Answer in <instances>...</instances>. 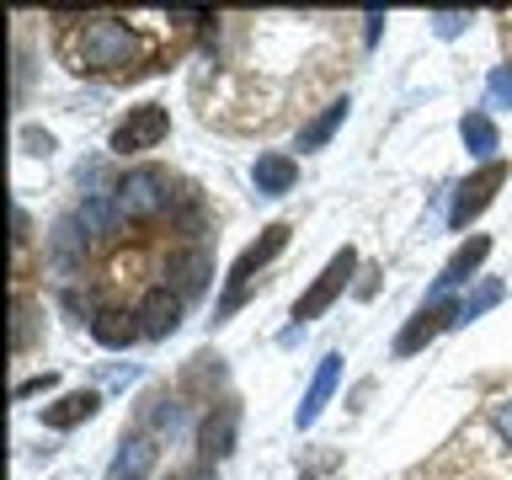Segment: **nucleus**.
I'll return each instance as SVG.
<instances>
[{
  "label": "nucleus",
  "mask_w": 512,
  "mask_h": 480,
  "mask_svg": "<svg viewBox=\"0 0 512 480\" xmlns=\"http://www.w3.org/2000/svg\"><path fill=\"white\" fill-rule=\"evenodd\" d=\"M75 256H80V230H75V219H64L59 230H54V262L59 267H75Z\"/></svg>",
  "instance_id": "19"
},
{
  "label": "nucleus",
  "mask_w": 512,
  "mask_h": 480,
  "mask_svg": "<svg viewBox=\"0 0 512 480\" xmlns=\"http://www.w3.org/2000/svg\"><path fill=\"white\" fill-rule=\"evenodd\" d=\"M491 304H502V283H480V294H470V299H459L454 304V326H464V320H475L480 310H491Z\"/></svg>",
  "instance_id": "18"
},
{
  "label": "nucleus",
  "mask_w": 512,
  "mask_h": 480,
  "mask_svg": "<svg viewBox=\"0 0 512 480\" xmlns=\"http://www.w3.org/2000/svg\"><path fill=\"white\" fill-rule=\"evenodd\" d=\"M459 139L470 144L475 160H486V166H491V155H496V123L486 118V112H470V118L459 123Z\"/></svg>",
  "instance_id": "16"
},
{
  "label": "nucleus",
  "mask_w": 512,
  "mask_h": 480,
  "mask_svg": "<svg viewBox=\"0 0 512 480\" xmlns=\"http://www.w3.org/2000/svg\"><path fill=\"white\" fill-rule=\"evenodd\" d=\"M96 406H102V395H96V390L59 395L54 406H43V427H54V432H64V427H80V422H91V416H96Z\"/></svg>",
  "instance_id": "12"
},
{
  "label": "nucleus",
  "mask_w": 512,
  "mask_h": 480,
  "mask_svg": "<svg viewBox=\"0 0 512 480\" xmlns=\"http://www.w3.org/2000/svg\"><path fill=\"white\" fill-rule=\"evenodd\" d=\"M342 118H347V96H342V102H331L315 123H304V128H299V150H320V144H326L336 128H342Z\"/></svg>",
  "instance_id": "17"
},
{
  "label": "nucleus",
  "mask_w": 512,
  "mask_h": 480,
  "mask_svg": "<svg viewBox=\"0 0 512 480\" xmlns=\"http://www.w3.org/2000/svg\"><path fill=\"white\" fill-rule=\"evenodd\" d=\"M171 480H214V470H208V464H192V470H182V475H171Z\"/></svg>",
  "instance_id": "26"
},
{
  "label": "nucleus",
  "mask_w": 512,
  "mask_h": 480,
  "mask_svg": "<svg viewBox=\"0 0 512 480\" xmlns=\"http://www.w3.org/2000/svg\"><path fill=\"white\" fill-rule=\"evenodd\" d=\"M427 22H432V32H438V38H459V32L470 27V11H432Z\"/></svg>",
  "instance_id": "20"
},
{
  "label": "nucleus",
  "mask_w": 512,
  "mask_h": 480,
  "mask_svg": "<svg viewBox=\"0 0 512 480\" xmlns=\"http://www.w3.org/2000/svg\"><path fill=\"white\" fill-rule=\"evenodd\" d=\"M208 272H214V267H208V256L203 251H176L171 256V267H166V278H176V294H203V283H208Z\"/></svg>",
  "instance_id": "14"
},
{
  "label": "nucleus",
  "mask_w": 512,
  "mask_h": 480,
  "mask_svg": "<svg viewBox=\"0 0 512 480\" xmlns=\"http://www.w3.org/2000/svg\"><path fill=\"white\" fill-rule=\"evenodd\" d=\"M166 134H171V112H166V107H155V102H144V107H134L118 128H112V155L155 150V144L166 139Z\"/></svg>",
  "instance_id": "4"
},
{
  "label": "nucleus",
  "mask_w": 512,
  "mask_h": 480,
  "mask_svg": "<svg viewBox=\"0 0 512 480\" xmlns=\"http://www.w3.org/2000/svg\"><path fill=\"white\" fill-rule=\"evenodd\" d=\"M144 464H150V448H144V443H123V454H118V464H112V475L144 470Z\"/></svg>",
  "instance_id": "22"
},
{
  "label": "nucleus",
  "mask_w": 512,
  "mask_h": 480,
  "mask_svg": "<svg viewBox=\"0 0 512 480\" xmlns=\"http://www.w3.org/2000/svg\"><path fill=\"white\" fill-rule=\"evenodd\" d=\"M443 326H454V304H422V310L411 315V326L395 336V352H400V358H411V352H422Z\"/></svg>",
  "instance_id": "7"
},
{
  "label": "nucleus",
  "mask_w": 512,
  "mask_h": 480,
  "mask_svg": "<svg viewBox=\"0 0 512 480\" xmlns=\"http://www.w3.org/2000/svg\"><path fill=\"white\" fill-rule=\"evenodd\" d=\"M486 96H491V107H512V64H502V70H491V80H486Z\"/></svg>",
  "instance_id": "21"
},
{
  "label": "nucleus",
  "mask_w": 512,
  "mask_h": 480,
  "mask_svg": "<svg viewBox=\"0 0 512 480\" xmlns=\"http://www.w3.org/2000/svg\"><path fill=\"white\" fill-rule=\"evenodd\" d=\"M491 422H496V432H502V443L512 448V395H507V400H496V406H491Z\"/></svg>",
  "instance_id": "23"
},
{
  "label": "nucleus",
  "mask_w": 512,
  "mask_h": 480,
  "mask_svg": "<svg viewBox=\"0 0 512 480\" xmlns=\"http://www.w3.org/2000/svg\"><path fill=\"white\" fill-rule=\"evenodd\" d=\"M134 54H139V32L128 22H118V16H91V22L64 43V59H70V70H80V75L123 70V64H134Z\"/></svg>",
  "instance_id": "1"
},
{
  "label": "nucleus",
  "mask_w": 512,
  "mask_h": 480,
  "mask_svg": "<svg viewBox=\"0 0 512 480\" xmlns=\"http://www.w3.org/2000/svg\"><path fill=\"white\" fill-rule=\"evenodd\" d=\"M235 427H240V411L235 406H214L203 416V427H198V448H203V459H224L235 448Z\"/></svg>",
  "instance_id": "10"
},
{
  "label": "nucleus",
  "mask_w": 512,
  "mask_h": 480,
  "mask_svg": "<svg viewBox=\"0 0 512 480\" xmlns=\"http://www.w3.org/2000/svg\"><path fill=\"white\" fill-rule=\"evenodd\" d=\"M91 336H96L102 347H128L134 336H144V326H139V315L107 310V315H96V320H91Z\"/></svg>",
  "instance_id": "15"
},
{
  "label": "nucleus",
  "mask_w": 512,
  "mask_h": 480,
  "mask_svg": "<svg viewBox=\"0 0 512 480\" xmlns=\"http://www.w3.org/2000/svg\"><path fill=\"white\" fill-rule=\"evenodd\" d=\"M352 267H358V251L342 246V251H336L331 262H326V272H320V278L310 283V294L294 304V320H299V326H304V320H315V315H326L331 304L342 299V288H347V278H352Z\"/></svg>",
  "instance_id": "5"
},
{
  "label": "nucleus",
  "mask_w": 512,
  "mask_h": 480,
  "mask_svg": "<svg viewBox=\"0 0 512 480\" xmlns=\"http://www.w3.org/2000/svg\"><path fill=\"white\" fill-rule=\"evenodd\" d=\"M336 379H342V352H326V358H320V368H315V379H310V390H304V400H299V411H294L299 427H315V416L326 411Z\"/></svg>",
  "instance_id": "8"
},
{
  "label": "nucleus",
  "mask_w": 512,
  "mask_h": 480,
  "mask_svg": "<svg viewBox=\"0 0 512 480\" xmlns=\"http://www.w3.org/2000/svg\"><path fill=\"white\" fill-rule=\"evenodd\" d=\"M502 187H507V166H502V160H491V166H480L475 176H464L459 192H454V203H448V224H454V230H464V224H470Z\"/></svg>",
  "instance_id": "6"
},
{
  "label": "nucleus",
  "mask_w": 512,
  "mask_h": 480,
  "mask_svg": "<svg viewBox=\"0 0 512 480\" xmlns=\"http://www.w3.org/2000/svg\"><path fill=\"white\" fill-rule=\"evenodd\" d=\"M43 390H54V374H38V379H22V384H16V400H27V395H43Z\"/></svg>",
  "instance_id": "24"
},
{
  "label": "nucleus",
  "mask_w": 512,
  "mask_h": 480,
  "mask_svg": "<svg viewBox=\"0 0 512 480\" xmlns=\"http://www.w3.org/2000/svg\"><path fill=\"white\" fill-rule=\"evenodd\" d=\"M486 256H491V240H486V235H475L470 246H459L454 256H448V267L438 272V283H432V304H438V299H443L454 283H464V278H470V272H475L480 262H486Z\"/></svg>",
  "instance_id": "11"
},
{
  "label": "nucleus",
  "mask_w": 512,
  "mask_h": 480,
  "mask_svg": "<svg viewBox=\"0 0 512 480\" xmlns=\"http://www.w3.org/2000/svg\"><path fill=\"white\" fill-rule=\"evenodd\" d=\"M112 198H118L123 219H155L160 208L171 203V176L160 166H134L118 187H112Z\"/></svg>",
  "instance_id": "2"
},
{
  "label": "nucleus",
  "mask_w": 512,
  "mask_h": 480,
  "mask_svg": "<svg viewBox=\"0 0 512 480\" xmlns=\"http://www.w3.org/2000/svg\"><path fill=\"white\" fill-rule=\"evenodd\" d=\"M134 315H139L144 336H171L176 326H182V294H171V288H150Z\"/></svg>",
  "instance_id": "9"
},
{
  "label": "nucleus",
  "mask_w": 512,
  "mask_h": 480,
  "mask_svg": "<svg viewBox=\"0 0 512 480\" xmlns=\"http://www.w3.org/2000/svg\"><path fill=\"white\" fill-rule=\"evenodd\" d=\"M288 246V224H267L262 230V240L256 246H246L235 256V267H230V288H224V299H219V315H230L240 299H246V288H251V272H262L272 256H278Z\"/></svg>",
  "instance_id": "3"
},
{
  "label": "nucleus",
  "mask_w": 512,
  "mask_h": 480,
  "mask_svg": "<svg viewBox=\"0 0 512 480\" xmlns=\"http://www.w3.org/2000/svg\"><path fill=\"white\" fill-rule=\"evenodd\" d=\"M27 144H32V155H48V150H54V139H48V134H32V128H27V134H22Z\"/></svg>",
  "instance_id": "25"
},
{
  "label": "nucleus",
  "mask_w": 512,
  "mask_h": 480,
  "mask_svg": "<svg viewBox=\"0 0 512 480\" xmlns=\"http://www.w3.org/2000/svg\"><path fill=\"white\" fill-rule=\"evenodd\" d=\"M251 182H256V192H262V198H283L288 187L299 182V166L288 155H262L251 166Z\"/></svg>",
  "instance_id": "13"
}]
</instances>
